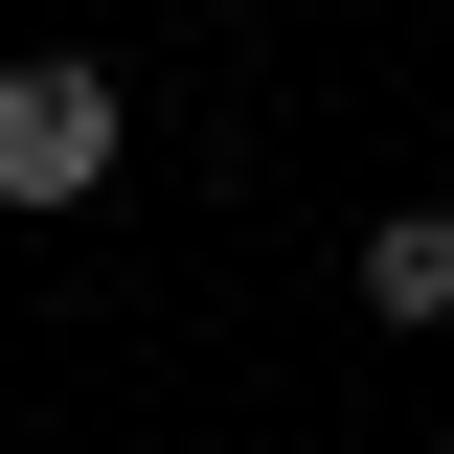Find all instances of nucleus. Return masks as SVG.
I'll use <instances>...</instances> for the list:
<instances>
[{
  "instance_id": "obj_1",
  "label": "nucleus",
  "mask_w": 454,
  "mask_h": 454,
  "mask_svg": "<svg viewBox=\"0 0 454 454\" xmlns=\"http://www.w3.org/2000/svg\"><path fill=\"white\" fill-rule=\"evenodd\" d=\"M114 160H137V91H114L91 46H0V227L114 205Z\"/></svg>"
},
{
  "instance_id": "obj_2",
  "label": "nucleus",
  "mask_w": 454,
  "mask_h": 454,
  "mask_svg": "<svg viewBox=\"0 0 454 454\" xmlns=\"http://www.w3.org/2000/svg\"><path fill=\"white\" fill-rule=\"evenodd\" d=\"M364 318H387V340H454V205H387V227H364Z\"/></svg>"
}]
</instances>
